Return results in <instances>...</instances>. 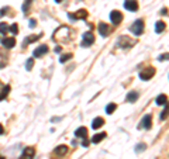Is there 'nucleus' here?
<instances>
[{"label": "nucleus", "instance_id": "obj_1", "mask_svg": "<svg viewBox=\"0 0 169 159\" xmlns=\"http://www.w3.org/2000/svg\"><path fill=\"white\" fill-rule=\"evenodd\" d=\"M54 41L55 42H61V44H64V42H68V41H71L72 39V31L69 27L66 26H62L59 27L57 31L54 32Z\"/></svg>", "mask_w": 169, "mask_h": 159}, {"label": "nucleus", "instance_id": "obj_2", "mask_svg": "<svg viewBox=\"0 0 169 159\" xmlns=\"http://www.w3.org/2000/svg\"><path fill=\"white\" fill-rule=\"evenodd\" d=\"M130 31L132 34H135V35H141L144 31V21L143 20H137L135 23L130 27Z\"/></svg>", "mask_w": 169, "mask_h": 159}, {"label": "nucleus", "instance_id": "obj_3", "mask_svg": "<svg viewBox=\"0 0 169 159\" xmlns=\"http://www.w3.org/2000/svg\"><path fill=\"white\" fill-rule=\"evenodd\" d=\"M66 153H68V146L66 145H58L55 149H54L52 156L57 159V158H62V156H65Z\"/></svg>", "mask_w": 169, "mask_h": 159}, {"label": "nucleus", "instance_id": "obj_4", "mask_svg": "<svg viewBox=\"0 0 169 159\" xmlns=\"http://www.w3.org/2000/svg\"><path fill=\"white\" fill-rule=\"evenodd\" d=\"M154 75H155V69H154V68H151V66H150V68H145L144 70L140 72V77H141L143 80H150Z\"/></svg>", "mask_w": 169, "mask_h": 159}, {"label": "nucleus", "instance_id": "obj_5", "mask_svg": "<svg viewBox=\"0 0 169 159\" xmlns=\"http://www.w3.org/2000/svg\"><path fill=\"white\" fill-rule=\"evenodd\" d=\"M93 42H95V35H93L90 31L84 32L83 34V41H82V47H90Z\"/></svg>", "mask_w": 169, "mask_h": 159}, {"label": "nucleus", "instance_id": "obj_6", "mask_svg": "<svg viewBox=\"0 0 169 159\" xmlns=\"http://www.w3.org/2000/svg\"><path fill=\"white\" fill-rule=\"evenodd\" d=\"M34 155H35V149H34L33 146H27L19 159H33Z\"/></svg>", "mask_w": 169, "mask_h": 159}, {"label": "nucleus", "instance_id": "obj_7", "mask_svg": "<svg viewBox=\"0 0 169 159\" xmlns=\"http://www.w3.org/2000/svg\"><path fill=\"white\" fill-rule=\"evenodd\" d=\"M110 20L113 24H120L121 21H123V14L117 11V10H113L110 13Z\"/></svg>", "mask_w": 169, "mask_h": 159}, {"label": "nucleus", "instance_id": "obj_8", "mask_svg": "<svg viewBox=\"0 0 169 159\" xmlns=\"http://www.w3.org/2000/svg\"><path fill=\"white\" fill-rule=\"evenodd\" d=\"M48 51H49V48H48L47 45H39L38 48H35V49H34L33 55L35 58H39V57H42V55H45Z\"/></svg>", "mask_w": 169, "mask_h": 159}, {"label": "nucleus", "instance_id": "obj_9", "mask_svg": "<svg viewBox=\"0 0 169 159\" xmlns=\"http://www.w3.org/2000/svg\"><path fill=\"white\" fill-rule=\"evenodd\" d=\"M87 17V11L86 10H78L75 14H69V19L71 20H83V19H86Z\"/></svg>", "mask_w": 169, "mask_h": 159}, {"label": "nucleus", "instance_id": "obj_10", "mask_svg": "<svg viewBox=\"0 0 169 159\" xmlns=\"http://www.w3.org/2000/svg\"><path fill=\"white\" fill-rule=\"evenodd\" d=\"M124 7L127 10H130V11H137L138 10V3H137V0H125Z\"/></svg>", "mask_w": 169, "mask_h": 159}, {"label": "nucleus", "instance_id": "obj_11", "mask_svg": "<svg viewBox=\"0 0 169 159\" xmlns=\"http://www.w3.org/2000/svg\"><path fill=\"white\" fill-rule=\"evenodd\" d=\"M144 127L145 130H150L151 127H152V117H151L150 114H147L145 117L143 118V121H141V125H140V128Z\"/></svg>", "mask_w": 169, "mask_h": 159}, {"label": "nucleus", "instance_id": "obj_12", "mask_svg": "<svg viewBox=\"0 0 169 159\" xmlns=\"http://www.w3.org/2000/svg\"><path fill=\"white\" fill-rule=\"evenodd\" d=\"M117 44L121 47V48H128L131 47V44H134V41H131L128 37H121V38L117 41Z\"/></svg>", "mask_w": 169, "mask_h": 159}, {"label": "nucleus", "instance_id": "obj_13", "mask_svg": "<svg viewBox=\"0 0 169 159\" xmlns=\"http://www.w3.org/2000/svg\"><path fill=\"white\" fill-rule=\"evenodd\" d=\"M109 27H107V24L106 23H100L99 24V34L102 35V37H107L109 35Z\"/></svg>", "mask_w": 169, "mask_h": 159}, {"label": "nucleus", "instance_id": "obj_14", "mask_svg": "<svg viewBox=\"0 0 169 159\" xmlns=\"http://www.w3.org/2000/svg\"><path fill=\"white\" fill-rule=\"evenodd\" d=\"M1 42H3V45H4L6 48H9V49H10V48H13L14 45H16V39H14L13 37H6V38L3 39Z\"/></svg>", "mask_w": 169, "mask_h": 159}, {"label": "nucleus", "instance_id": "obj_15", "mask_svg": "<svg viewBox=\"0 0 169 159\" xmlns=\"http://www.w3.org/2000/svg\"><path fill=\"white\" fill-rule=\"evenodd\" d=\"M75 135L78 138H86L87 137V128L86 127H79L76 131H75Z\"/></svg>", "mask_w": 169, "mask_h": 159}, {"label": "nucleus", "instance_id": "obj_16", "mask_svg": "<svg viewBox=\"0 0 169 159\" xmlns=\"http://www.w3.org/2000/svg\"><path fill=\"white\" fill-rule=\"evenodd\" d=\"M103 124H104L103 118H102V117H96V118L93 120V122H92V128H93V130H97V128L103 127Z\"/></svg>", "mask_w": 169, "mask_h": 159}, {"label": "nucleus", "instance_id": "obj_17", "mask_svg": "<svg viewBox=\"0 0 169 159\" xmlns=\"http://www.w3.org/2000/svg\"><path fill=\"white\" fill-rule=\"evenodd\" d=\"M106 137H107V134H106V132H99V134H96V135L92 138V142H93V144H99V142H100V141H103Z\"/></svg>", "mask_w": 169, "mask_h": 159}, {"label": "nucleus", "instance_id": "obj_18", "mask_svg": "<svg viewBox=\"0 0 169 159\" xmlns=\"http://www.w3.org/2000/svg\"><path fill=\"white\" fill-rule=\"evenodd\" d=\"M41 37H42V34L33 35V37H27V38L24 39V42H23V47H27V44H31V42H34V41H37L38 38H41Z\"/></svg>", "mask_w": 169, "mask_h": 159}, {"label": "nucleus", "instance_id": "obj_19", "mask_svg": "<svg viewBox=\"0 0 169 159\" xmlns=\"http://www.w3.org/2000/svg\"><path fill=\"white\" fill-rule=\"evenodd\" d=\"M138 97H140L138 92H130V93L127 95V102L134 103V102H137V100H138Z\"/></svg>", "mask_w": 169, "mask_h": 159}, {"label": "nucleus", "instance_id": "obj_20", "mask_svg": "<svg viewBox=\"0 0 169 159\" xmlns=\"http://www.w3.org/2000/svg\"><path fill=\"white\" fill-rule=\"evenodd\" d=\"M166 100H168V96L166 95H159L158 97H156V104L158 106H165L166 104Z\"/></svg>", "mask_w": 169, "mask_h": 159}, {"label": "nucleus", "instance_id": "obj_21", "mask_svg": "<svg viewBox=\"0 0 169 159\" xmlns=\"http://www.w3.org/2000/svg\"><path fill=\"white\" fill-rule=\"evenodd\" d=\"M165 23L163 21H156V24H155V32L156 34H159V32H162L163 30H165Z\"/></svg>", "mask_w": 169, "mask_h": 159}, {"label": "nucleus", "instance_id": "obj_22", "mask_svg": "<svg viewBox=\"0 0 169 159\" xmlns=\"http://www.w3.org/2000/svg\"><path fill=\"white\" fill-rule=\"evenodd\" d=\"M116 108H117V106H116L114 103H110V104L106 107V113H107V114H113V113L116 111Z\"/></svg>", "mask_w": 169, "mask_h": 159}, {"label": "nucleus", "instance_id": "obj_23", "mask_svg": "<svg viewBox=\"0 0 169 159\" xmlns=\"http://www.w3.org/2000/svg\"><path fill=\"white\" fill-rule=\"evenodd\" d=\"M9 93H10V86L7 85V86H4V87H3V92L0 93V100H3V99H4V97H6Z\"/></svg>", "mask_w": 169, "mask_h": 159}, {"label": "nucleus", "instance_id": "obj_24", "mask_svg": "<svg viewBox=\"0 0 169 159\" xmlns=\"http://www.w3.org/2000/svg\"><path fill=\"white\" fill-rule=\"evenodd\" d=\"M72 54H64V55H61V58H59V62L61 64H64V62H66V61H69V59H72Z\"/></svg>", "mask_w": 169, "mask_h": 159}, {"label": "nucleus", "instance_id": "obj_25", "mask_svg": "<svg viewBox=\"0 0 169 159\" xmlns=\"http://www.w3.org/2000/svg\"><path fill=\"white\" fill-rule=\"evenodd\" d=\"M9 31V26H7L6 23H0V32L1 34H6Z\"/></svg>", "mask_w": 169, "mask_h": 159}, {"label": "nucleus", "instance_id": "obj_26", "mask_svg": "<svg viewBox=\"0 0 169 159\" xmlns=\"http://www.w3.org/2000/svg\"><path fill=\"white\" fill-rule=\"evenodd\" d=\"M9 30H10L11 34H17L19 32V26L17 24H11V27H9Z\"/></svg>", "mask_w": 169, "mask_h": 159}, {"label": "nucleus", "instance_id": "obj_27", "mask_svg": "<svg viewBox=\"0 0 169 159\" xmlns=\"http://www.w3.org/2000/svg\"><path fill=\"white\" fill-rule=\"evenodd\" d=\"M33 65H34V61H33V59H31V58H30V59H28V61H27V62H26L27 69H28V70H31V69H33Z\"/></svg>", "mask_w": 169, "mask_h": 159}, {"label": "nucleus", "instance_id": "obj_28", "mask_svg": "<svg viewBox=\"0 0 169 159\" xmlns=\"http://www.w3.org/2000/svg\"><path fill=\"white\" fill-rule=\"evenodd\" d=\"M30 4H31V0H26V3H24V6H23V11H24V13H27Z\"/></svg>", "mask_w": 169, "mask_h": 159}, {"label": "nucleus", "instance_id": "obj_29", "mask_svg": "<svg viewBox=\"0 0 169 159\" xmlns=\"http://www.w3.org/2000/svg\"><path fill=\"white\" fill-rule=\"evenodd\" d=\"M135 151L137 152H143V151H145V144H140V145H137Z\"/></svg>", "mask_w": 169, "mask_h": 159}, {"label": "nucleus", "instance_id": "obj_30", "mask_svg": "<svg viewBox=\"0 0 169 159\" xmlns=\"http://www.w3.org/2000/svg\"><path fill=\"white\" fill-rule=\"evenodd\" d=\"M166 113H168V108H166V104H165V110H163L162 114H161V118H162V120H166V117H168Z\"/></svg>", "mask_w": 169, "mask_h": 159}, {"label": "nucleus", "instance_id": "obj_31", "mask_svg": "<svg viewBox=\"0 0 169 159\" xmlns=\"http://www.w3.org/2000/svg\"><path fill=\"white\" fill-rule=\"evenodd\" d=\"M35 26H37V21L34 19H31L30 20V27H31V28H35Z\"/></svg>", "mask_w": 169, "mask_h": 159}, {"label": "nucleus", "instance_id": "obj_32", "mask_svg": "<svg viewBox=\"0 0 169 159\" xmlns=\"http://www.w3.org/2000/svg\"><path fill=\"white\" fill-rule=\"evenodd\" d=\"M163 59H165V61L168 59V54H165V55H161V57H159V61H163Z\"/></svg>", "mask_w": 169, "mask_h": 159}, {"label": "nucleus", "instance_id": "obj_33", "mask_svg": "<svg viewBox=\"0 0 169 159\" xmlns=\"http://www.w3.org/2000/svg\"><path fill=\"white\" fill-rule=\"evenodd\" d=\"M87 145H89V141H87L86 138H84L83 142H82V146H87Z\"/></svg>", "mask_w": 169, "mask_h": 159}, {"label": "nucleus", "instance_id": "obj_34", "mask_svg": "<svg viewBox=\"0 0 169 159\" xmlns=\"http://www.w3.org/2000/svg\"><path fill=\"white\" fill-rule=\"evenodd\" d=\"M6 10H7V9H1V10H0V17H1L3 14L6 13Z\"/></svg>", "mask_w": 169, "mask_h": 159}, {"label": "nucleus", "instance_id": "obj_35", "mask_svg": "<svg viewBox=\"0 0 169 159\" xmlns=\"http://www.w3.org/2000/svg\"><path fill=\"white\" fill-rule=\"evenodd\" d=\"M4 132V128H3V125H1V124H0V135H1V134Z\"/></svg>", "mask_w": 169, "mask_h": 159}, {"label": "nucleus", "instance_id": "obj_36", "mask_svg": "<svg viewBox=\"0 0 169 159\" xmlns=\"http://www.w3.org/2000/svg\"><path fill=\"white\" fill-rule=\"evenodd\" d=\"M55 1H57V3H61V1H64V0H55Z\"/></svg>", "mask_w": 169, "mask_h": 159}, {"label": "nucleus", "instance_id": "obj_37", "mask_svg": "<svg viewBox=\"0 0 169 159\" xmlns=\"http://www.w3.org/2000/svg\"><path fill=\"white\" fill-rule=\"evenodd\" d=\"M0 159H4V158H0Z\"/></svg>", "mask_w": 169, "mask_h": 159}]
</instances>
